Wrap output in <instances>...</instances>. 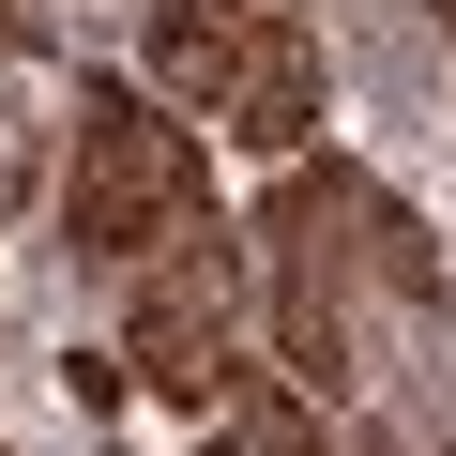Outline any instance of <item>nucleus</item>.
Masks as SVG:
<instances>
[{"mask_svg": "<svg viewBox=\"0 0 456 456\" xmlns=\"http://www.w3.org/2000/svg\"><path fill=\"white\" fill-rule=\"evenodd\" d=\"M198 456H320V395H305V380H244V395L213 411Z\"/></svg>", "mask_w": 456, "mask_h": 456, "instance_id": "5", "label": "nucleus"}, {"mask_svg": "<svg viewBox=\"0 0 456 456\" xmlns=\"http://www.w3.org/2000/svg\"><path fill=\"white\" fill-rule=\"evenodd\" d=\"M152 92L213 107L244 152H305V122H320V16L305 0H152Z\"/></svg>", "mask_w": 456, "mask_h": 456, "instance_id": "3", "label": "nucleus"}, {"mask_svg": "<svg viewBox=\"0 0 456 456\" xmlns=\"http://www.w3.org/2000/svg\"><path fill=\"white\" fill-rule=\"evenodd\" d=\"M259 289H274V365L305 395H350L380 335H426L441 320V244L411 228V198H380L365 167H335V152L305 167L289 152V183L259 213Z\"/></svg>", "mask_w": 456, "mask_h": 456, "instance_id": "1", "label": "nucleus"}, {"mask_svg": "<svg viewBox=\"0 0 456 456\" xmlns=\"http://www.w3.org/2000/svg\"><path fill=\"white\" fill-rule=\"evenodd\" d=\"M441 456H456V441H441Z\"/></svg>", "mask_w": 456, "mask_h": 456, "instance_id": "7", "label": "nucleus"}, {"mask_svg": "<svg viewBox=\"0 0 456 456\" xmlns=\"http://www.w3.org/2000/svg\"><path fill=\"white\" fill-rule=\"evenodd\" d=\"M441 31H456V0H441Z\"/></svg>", "mask_w": 456, "mask_h": 456, "instance_id": "6", "label": "nucleus"}, {"mask_svg": "<svg viewBox=\"0 0 456 456\" xmlns=\"http://www.w3.org/2000/svg\"><path fill=\"white\" fill-rule=\"evenodd\" d=\"M213 213V167H198V122L152 107L137 77H77V137H61V244L137 274L167 259L183 228Z\"/></svg>", "mask_w": 456, "mask_h": 456, "instance_id": "2", "label": "nucleus"}, {"mask_svg": "<svg viewBox=\"0 0 456 456\" xmlns=\"http://www.w3.org/2000/svg\"><path fill=\"white\" fill-rule=\"evenodd\" d=\"M122 350H137V380L167 395V411H228L259 380V350H244V244L198 213L167 259H137V305H122Z\"/></svg>", "mask_w": 456, "mask_h": 456, "instance_id": "4", "label": "nucleus"}]
</instances>
